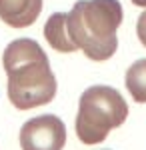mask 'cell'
Masks as SVG:
<instances>
[{
    "label": "cell",
    "mask_w": 146,
    "mask_h": 150,
    "mask_svg": "<svg viewBox=\"0 0 146 150\" xmlns=\"http://www.w3.org/2000/svg\"><path fill=\"white\" fill-rule=\"evenodd\" d=\"M8 76V98L18 110L44 106L56 96V78L46 52L36 40H12L2 54Z\"/></svg>",
    "instance_id": "1"
},
{
    "label": "cell",
    "mask_w": 146,
    "mask_h": 150,
    "mask_svg": "<svg viewBox=\"0 0 146 150\" xmlns=\"http://www.w3.org/2000/svg\"><path fill=\"white\" fill-rule=\"evenodd\" d=\"M122 18L118 0H78L66 14V28L78 50L94 62H104L118 48Z\"/></svg>",
    "instance_id": "2"
},
{
    "label": "cell",
    "mask_w": 146,
    "mask_h": 150,
    "mask_svg": "<svg viewBox=\"0 0 146 150\" xmlns=\"http://www.w3.org/2000/svg\"><path fill=\"white\" fill-rule=\"evenodd\" d=\"M128 116V104L122 94L112 86H90L78 102L76 114V136L82 144H100L106 140L112 128L124 124Z\"/></svg>",
    "instance_id": "3"
},
{
    "label": "cell",
    "mask_w": 146,
    "mask_h": 150,
    "mask_svg": "<svg viewBox=\"0 0 146 150\" xmlns=\"http://www.w3.org/2000/svg\"><path fill=\"white\" fill-rule=\"evenodd\" d=\"M66 144V126L54 114L30 118L20 128L22 150H62Z\"/></svg>",
    "instance_id": "4"
},
{
    "label": "cell",
    "mask_w": 146,
    "mask_h": 150,
    "mask_svg": "<svg viewBox=\"0 0 146 150\" xmlns=\"http://www.w3.org/2000/svg\"><path fill=\"white\" fill-rule=\"evenodd\" d=\"M42 12V0H0V18L12 28H26Z\"/></svg>",
    "instance_id": "5"
},
{
    "label": "cell",
    "mask_w": 146,
    "mask_h": 150,
    "mask_svg": "<svg viewBox=\"0 0 146 150\" xmlns=\"http://www.w3.org/2000/svg\"><path fill=\"white\" fill-rule=\"evenodd\" d=\"M44 36H46V42L50 46L58 50V52H76L78 48L76 44L72 42V38L68 34V28H66V12H56L52 14L44 24Z\"/></svg>",
    "instance_id": "6"
},
{
    "label": "cell",
    "mask_w": 146,
    "mask_h": 150,
    "mask_svg": "<svg viewBox=\"0 0 146 150\" xmlns=\"http://www.w3.org/2000/svg\"><path fill=\"white\" fill-rule=\"evenodd\" d=\"M126 88L132 96V100L138 104H146V58L136 60L126 70Z\"/></svg>",
    "instance_id": "7"
},
{
    "label": "cell",
    "mask_w": 146,
    "mask_h": 150,
    "mask_svg": "<svg viewBox=\"0 0 146 150\" xmlns=\"http://www.w3.org/2000/svg\"><path fill=\"white\" fill-rule=\"evenodd\" d=\"M136 34H138V40L142 42V46H146V10L138 16V22H136Z\"/></svg>",
    "instance_id": "8"
},
{
    "label": "cell",
    "mask_w": 146,
    "mask_h": 150,
    "mask_svg": "<svg viewBox=\"0 0 146 150\" xmlns=\"http://www.w3.org/2000/svg\"><path fill=\"white\" fill-rule=\"evenodd\" d=\"M132 4H136V6H142V8H146V0H132Z\"/></svg>",
    "instance_id": "9"
}]
</instances>
